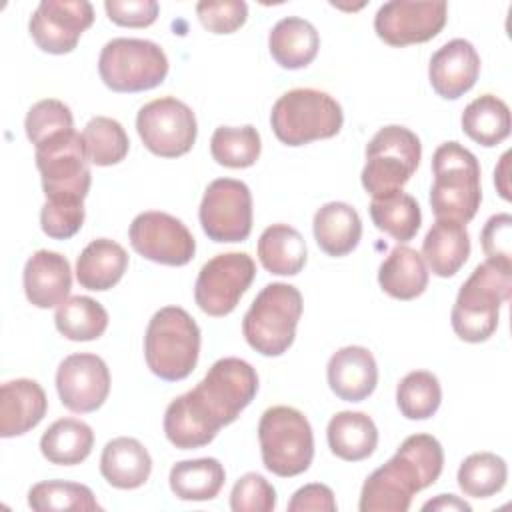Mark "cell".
I'll return each instance as SVG.
<instances>
[{"instance_id": "ab89813d", "label": "cell", "mask_w": 512, "mask_h": 512, "mask_svg": "<svg viewBox=\"0 0 512 512\" xmlns=\"http://www.w3.org/2000/svg\"><path fill=\"white\" fill-rule=\"evenodd\" d=\"M88 160L96 166H112L126 158L130 140L122 124L108 116H94L82 130Z\"/></svg>"}, {"instance_id": "9c48e42d", "label": "cell", "mask_w": 512, "mask_h": 512, "mask_svg": "<svg viewBox=\"0 0 512 512\" xmlns=\"http://www.w3.org/2000/svg\"><path fill=\"white\" fill-rule=\"evenodd\" d=\"M82 134L62 132L36 146V168L46 202L80 206L88 196L92 174Z\"/></svg>"}, {"instance_id": "3957f363", "label": "cell", "mask_w": 512, "mask_h": 512, "mask_svg": "<svg viewBox=\"0 0 512 512\" xmlns=\"http://www.w3.org/2000/svg\"><path fill=\"white\" fill-rule=\"evenodd\" d=\"M512 262L484 260L460 286L452 306V328L464 342H486L498 328L500 306L510 298Z\"/></svg>"}, {"instance_id": "8fae6325", "label": "cell", "mask_w": 512, "mask_h": 512, "mask_svg": "<svg viewBox=\"0 0 512 512\" xmlns=\"http://www.w3.org/2000/svg\"><path fill=\"white\" fill-rule=\"evenodd\" d=\"M98 72L114 92H144L164 82L168 58L152 40L112 38L100 50Z\"/></svg>"}, {"instance_id": "cb8c5ba5", "label": "cell", "mask_w": 512, "mask_h": 512, "mask_svg": "<svg viewBox=\"0 0 512 512\" xmlns=\"http://www.w3.org/2000/svg\"><path fill=\"white\" fill-rule=\"evenodd\" d=\"M470 256V236L466 224L436 218L422 242V258L432 274L440 278L454 276Z\"/></svg>"}, {"instance_id": "4fadbf2b", "label": "cell", "mask_w": 512, "mask_h": 512, "mask_svg": "<svg viewBox=\"0 0 512 512\" xmlns=\"http://www.w3.org/2000/svg\"><path fill=\"white\" fill-rule=\"evenodd\" d=\"M256 276V264L246 252H224L210 258L198 272L194 300L214 318L230 314Z\"/></svg>"}, {"instance_id": "30bf717a", "label": "cell", "mask_w": 512, "mask_h": 512, "mask_svg": "<svg viewBox=\"0 0 512 512\" xmlns=\"http://www.w3.org/2000/svg\"><path fill=\"white\" fill-rule=\"evenodd\" d=\"M422 158L420 138L406 126L390 124L380 128L366 146L362 186L376 198L402 186L412 178Z\"/></svg>"}, {"instance_id": "74e56055", "label": "cell", "mask_w": 512, "mask_h": 512, "mask_svg": "<svg viewBox=\"0 0 512 512\" xmlns=\"http://www.w3.org/2000/svg\"><path fill=\"white\" fill-rule=\"evenodd\" d=\"M28 506L36 512L102 510V506L96 502L88 486L78 482H66V480H46V482L34 484L28 492Z\"/></svg>"}, {"instance_id": "bcb514c9", "label": "cell", "mask_w": 512, "mask_h": 512, "mask_svg": "<svg viewBox=\"0 0 512 512\" xmlns=\"http://www.w3.org/2000/svg\"><path fill=\"white\" fill-rule=\"evenodd\" d=\"M480 242L490 260L512 262V216L506 212L490 216L482 228Z\"/></svg>"}, {"instance_id": "603a6c76", "label": "cell", "mask_w": 512, "mask_h": 512, "mask_svg": "<svg viewBox=\"0 0 512 512\" xmlns=\"http://www.w3.org/2000/svg\"><path fill=\"white\" fill-rule=\"evenodd\" d=\"M152 472L148 450L130 436H118L106 442L100 456L102 478L118 490H134L146 484Z\"/></svg>"}, {"instance_id": "277c9868", "label": "cell", "mask_w": 512, "mask_h": 512, "mask_svg": "<svg viewBox=\"0 0 512 512\" xmlns=\"http://www.w3.org/2000/svg\"><path fill=\"white\" fill-rule=\"evenodd\" d=\"M432 172L430 206L434 216L462 224L470 222L482 202L478 158L462 144L450 140L434 150Z\"/></svg>"}, {"instance_id": "d4e9b609", "label": "cell", "mask_w": 512, "mask_h": 512, "mask_svg": "<svg viewBox=\"0 0 512 512\" xmlns=\"http://www.w3.org/2000/svg\"><path fill=\"white\" fill-rule=\"evenodd\" d=\"M126 268V250L110 238H96L86 244L76 260V280L86 290L106 292L122 280Z\"/></svg>"}, {"instance_id": "60d3db41", "label": "cell", "mask_w": 512, "mask_h": 512, "mask_svg": "<svg viewBox=\"0 0 512 512\" xmlns=\"http://www.w3.org/2000/svg\"><path fill=\"white\" fill-rule=\"evenodd\" d=\"M26 136L34 144V148L48 138H54L62 132L74 130V118L70 108L56 100V98H44L30 106L26 120H24Z\"/></svg>"}, {"instance_id": "e0dca14e", "label": "cell", "mask_w": 512, "mask_h": 512, "mask_svg": "<svg viewBox=\"0 0 512 512\" xmlns=\"http://www.w3.org/2000/svg\"><path fill=\"white\" fill-rule=\"evenodd\" d=\"M92 22L94 8L86 0H42L28 22V30L40 50L68 54Z\"/></svg>"}, {"instance_id": "e575fe53", "label": "cell", "mask_w": 512, "mask_h": 512, "mask_svg": "<svg viewBox=\"0 0 512 512\" xmlns=\"http://www.w3.org/2000/svg\"><path fill=\"white\" fill-rule=\"evenodd\" d=\"M54 324L64 338L72 342H88L106 332L108 312L90 296H72L56 308Z\"/></svg>"}, {"instance_id": "9a60e30c", "label": "cell", "mask_w": 512, "mask_h": 512, "mask_svg": "<svg viewBox=\"0 0 512 512\" xmlns=\"http://www.w3.org/2000/svg\"><path fill=\"white\" fill-rule=\"evenodd\" d=\"M132 248L156 264L184 266L194 258L196 240L186 224L166 212L138 214L128 230Z\"/></svg>"}, {"instance_id": "ba28073f", "label": "cell", "mask_w": 512, "mask_h": 512, "mask_svg": "<svg viewBox=\"0 0 512 512\" xmlns=\"http://www.w3.org/2000/svg\"><path fill=\"white\" fill-rule=\"evenodd\" d=\"M264 468L280 478L306 472L314 458V434L308 418L292 406H272L258 422Z\"/></svg>"}, {"instance_id": "7dc6e473", "label": "cell", "mask_w": 512, "mask_h": 512, "mask_svg": "<svg viewBox=\"0 0 512 512\" xmlns=\"http://www.w3.org/2000/svg\"><path fill=\"white\" fill-rule=\"evenodd\" d=\"M336 508L338 506L334 492L320 482H312L298 488L288 502L290 512H336Z\"/></svg>"}, {"instance_id": "83f0119b", "label": "cell", "mask_w": 512, "mask_h": 512, "mask_svg": "<svg viewBox=\"0 0 512 512\" xmlns=\"http://www.w3.org/2000/svg\"><path fill=\"white\" fill-rule=\"evenodd\" d=\"M326 438L334 456L346 462H360L374 454L378 428L368 414L344 410L330 418Z\"/></svg>"}, {"instance_id": "2e32d148", "label": "cell", "mask_w": 512, "mask_h": 512, "mask_svg": "<svg viewBox=\"0 0 512 512\" xmlns=\"http://www.w3.org/2000/svg\"><path fill=\"white\" fill-rule=\"evenodd\" d=\"M448 18V4L390 0L382 4L374 16V30L380 40L402 48L408 44H422L440 34Z\"/></svg>"}, {"instance_id": "ffe728a7", "label": "cell", "mask_w": 512, "mask_h": 512, "mask_svg": "<svg viewBox=\"0 0 512 512\" xmlns=\"http://www.w3.org/2000/svg\"><path fill=\"white\" fill-rule=\"evenodd\" d=\"M24 294L36 308L60 306L72 288V270L66 256L52 250L34 252L22 272Z\"/></svg>"}, {"instance_id": "b9f144b4", "label": "cell", "mask_w": 512, "mask_h": 512, "mask_svg": "<svg viewBox=\"0 0 512 512\" xmlns=\"http://www.w3.org/2000/svg\"><path fill=\"white\" fill-rule=\"evenodd\" d=\"M230 508L234 512H272L276 508V490L262 474L246 472L230 492Z\"/></svg>"}, {"instance_id": "44dd1931", "label": "cell", "mask_w": 512, "mask_h": 512, "mask_svg": "<svg viewBox=\"0 0 512 512\" xmlns=\"http://www.w3.org/2000/svg\"><path fill=\"white\" fill-rule=\"evenodd\" d=\"M330 390L344 402L366 400L378 384V366L364 346H344L336 350L326 366Z\"/></svg>"}, {"instance_id": "8992f818", "label": "cell", "mask_w": 512, "mask_h": 512, "mask_svg": "<svg viewBox=\"0 0 512 512\" xmlns=\"http://www.w3.org/2000/svg\"><path fill=\"white\" fill-rule=\"evenodd\" d=\"M270 124L282 144L304 146L336 136L344 124V112L328 92L294 88L274 102Z\"/></svg>"}, {"instance_id": "836d02e7", "label": "cell", "mask_w": 512, "mask_h": 512, "mask_svg": "<svg viewBox=\"0 0 512 512\" xmlns=\"http://www.w3.org/2000/svg\"><path fill=\"white\" fill-rule=\"evenodd\" d=\"M368 210L374 226L398 240V244L412 240L422 224V212L416 198L402 190L372 198Z\"/></svg>"}, {"instance_id": "ac0fdd59", "label": "cell", "mask_w": 512, "mask_h": 512, "mask_svg": "<svg viewBox=\"0 0 512 512\" xmlns=\"http://www.w3.org/2000/svg\"><path fill=\"white\" fill-rule=\"evenodd\" d=\"M56 390L62 406L70 412H94L110 394V370L96 354H70L56 370Z\"/></svg>"}, {"instance_id": "4dcf8cb0", "label": "cell", "mask_w": 512, "mask_h": 512, "mask_svg": "<svg viewBox=\"0 0 512 512\" xmlns=\"http://www.w3.org/2000/svg\"><path fill=\"white\" fill-rule=\"evenodd\" d=\"M94 446L92 428L78 418H60L46 428L40 438L42 456L56 466H76L84 462Z\"/></svg>"}, {"instance_id": "d590c367", "label": "cell", "mask_w": 512, "mask_h": 512, "mask_svg": "<svg viewBox=\"0 0 512 512\" xmlns=\"http://www.w3.org/2000/svg\"><path fill=\"white\" fill-rule=\"evenodd\" d=\"M508 478L504 458L494 452H474L466 456L458 468V486L464 496L490 498L498 494Z\"/></svg>"}, {"instance_id": "52a82bcc", "label": "cell", "mask_w": 512, "mask_h": 512, "mask_svg": "<svg viewBox=\"0 0 512 512\" xmlns=\"http://www.w3.org/2000/svg\"><path fill=\"white\" fill-rule=\"evenodd\" d=\"M302 316V294L284 282L266 284L242 320V334L262 356H282L294 342Z\"/></svg>"}, {"instance_id": "c3c4849f", "label": "cell", "mask_w": 512, "mask_h": 512, "mask_svg": "<svg viewBox=\"0 0 512 512\" xmlns=\"http://www.w3.org/2000/svg\"><path fill=\"white\" fill-rule=\"evenodd\" d=\"M422 510H460V512H470V504L460 500L454 494H438L434 500H428Z\"/></svg>"}, {"instance_id": "7bdbcfd3", "label": "cell", "mask_w": 512, "mask_h": 512, "mask_svg": "<svg viewBox=\"0 0 512 512\" xmlns=\"http://www.w3.org/2000/svg\"><path fill=\"white\" fill-rule=\"evenodd\" d=\"M196 14L208 32L232 34L244 26L248 18V4L242 0H204L196 4Z\"/></svg>"}, {"instance_id": "1f68e13d", "label": "cell", "mask_w": 512, "mask_h": 512, "mask_svg": "<svg viewBox=\"0 0 512 512\" xmlns=\"http://www.w3.org/2000/svg\"><path fill=\"white\" fill-rule=\"evenodd\" d=\"M510 128V108L502 98L494 94H482L474 98L462 112L464 134L480 146H498L510 136Z\"/></svg>"}, {"instance_id": "681fc988", "label": "cell", "mask_w": 512, "mask_h": 512, "mask_svg": "<svg viewBox=\"0 0 512 512\" xmlns=\"http://www.w3.org/2000/svg\"><path fill=\"white\" fill-rule=\"evenodd\" d=\"M508 160H510V152H504L500 158L498 168L494 170V182L498 186V192L504 200H510V192H508V184H506V174H508Z\"/></svg>"}, {"instance_id": "7402d4cb", "label": "cell", "mask_w": 512, "mask_h": 512, "mask_svg": "<svg viewBox=\"0 0 512 512\" xmlns=\"http://www.w3.org/2000/svg\"><path fill=\"white\" fill-rule=\"evenodd\" d=\"M48 410L42 386L30 378L8 380L0 388V436H22L36 428Z\"/></svg>"}, {"instance_id": "f546056e", "label": "cell", "mask_w": 512, "mask_h": 512, "mask_svg": "<svg viewBox=\"0 0 512 512\" xmlns=\"http://www.w3.org/2000/svg\"><path fill=\"white\" fill-rule=\"evenodd\" d=\"M258 260L276 276H296L306 264V242L288 224H272L258 238Z\"/></svg>"}, {"instance_id": "5bb4252c", "label": "cell", "mask_w": 512, "mask_h": 512, "mask_svg": "<svg viewBox=\"0 0 512 512\" xmlns=\"http://www.w3.org/2000/svg\"><path fill=\"white\" fill-rule=\"evenodd\" d=\"M198 218L214 242H242L252 232L250 188L234 178L212 180L202 196Z\"/></svg>"}, {"instance_id": "7a4b0ae2", "label": "cell", "mask_w": 512, "mask_h": 512, "mask_svg": "<svg viewBox=\"0 0 512 512\" xmlns=\"http://www.w3.org/2000/svg\"><path fill=\"white\" fill-rule=\"evenodd\" d=\"M444 468V450L430 434L408 436L396 454L376 468L360 492V512H406L412 496L432 486Z\"/></svg>"}, {"instance_id": "8d00e7d4", "label": "cell", "mask_w": 512, "mask_h": 512, "mask_svg": "<svg viewBox=\"0 0 512 512\" xmlns=\"http://www.w3.org/2000/svg\"><path fill=\"white\" fill-rule=\"evenodd\" d=\"M442 402L438 378L428 370L408 372L396 386V404L408 420H428L436 414Z\"/></svg>"}, {"instance_id": "6da1fadb", "label": "cell", "mask_w": 512, "mask_h": 512, "mask_svg": "<svg viewBox=\"0 0 512 512\" xmlns=\"http://www.w3.org/2000/svg\"><path fill=\"white\" fill-rule=\"evenodd\" d=\"M258 392V374L242 358L216 360L206 376L164 412V434L180 450L210 444L222 426L232 424Z\"/></svg>"}, {"instance_id": "5b68a950", "label": "cell", "mask_w": 512, "mask_h": 512, "mask_svg": "<svg viewBox=\"0 0 512 512\" xmlns=\"http://www.w3.org/2000/svg\"><path fill=\"white\" fill-rule=\"evenodd\" d=\"M200 356V328L180 306L160 308L144 334V358L154 376L178 382L192 374Z\"/></svg>"}, {"instance_id": "484cf974", "label": "cell", "mask_w": 512, "mask_h": 512, "mask_svg": "<svg viewBox=\"0 0 512 512\" xmlns=\"http://www.w3.org/2000/svg\"><path fill=\"white\" fill-rule=\"evenodd\" d=\"M318 48V30L298 16L278 20L268 34V50L276 64L286 70L306 68L316 58Z\"/></svg>"}, {"instance_id": "ee69618b", "label": "cell", "mask_w": 512, "mask_h": 512, "mask_svg": "<svg viewBox=\"0 0 512 512\" xmlns=\"http://www.w3.org/2000/svg\"><path fill=\"white\" fill-rule=\"evenodd\" d=\"M84 224V204L62 206L44 202L40 210V228L48 238L66 240L72 238Z\"/></svg>"}, {"instance_id": "4316f807", "label": "cell", "mask_w": 512, "mask_h": 512, "mask_svg": "<svg viewBox=\"0 0 512 512\" xmlns=\"http://www.w3.org/2000/svg\"><path fill=\"white\" fill-rule=\"evenodd\" d=\"M314 240L322 252L340 258L350 254L362 236V220L346 202H328L314 214Z\"/></svg>"}, {"instance_id": "f1b7e54d", "label": "cell", "mask_w": 512, "mask_h": 512, "mask_svg": "<svg viewBox=\"0 0 512 512\" xmlns=\"http://www.w3.org/2000/svg\"><path fill=\"white\" fill-rule=\"evenodd\" d=\"M380 288L396 300H414L428 286V268L414 248L398 244L390 250L378 270Z\"/></svg>"}, {"instance_id": "d6a6232c", "label": "cell", "mask_w": 512, "mask_h": 512, "mask_svg": "<svg viewBox=\"0 0 512 512\" xmlns=\"http://www.w3.org/2000/svg\"><path fill=\"white\" fill-rule=\"evenodd\" d=\"M226 480L224 466L216 458L182 460L170 468V490L178 500H212Z\"/></svg>"}, {"instance_id": "f6af8a7d", "label": "cell", "mask_w": 512, "mask_h": 512, "mask_svg": "<svg viewBox=\"0 0 512 512\" xmlns=\"http://www.w3.org/2000/svg\"><path fill=\"white\" fill-rule=\"evenodd\" d=\"M104 10L118 26L146 28L156 22L160 6L156 0H106Z\"/></svg>"}, {"instance_id": "d6986e66", "label": "cell", "mask_w": 512, "mask_h": 512, "mask_svg": "<svg viewBox=\"0 0 512 512\" xmlns=\"http://www.w3.org/2000/svg\"><path fill=\"white\" fill-rule=\"evenodd\" d=\"M480 56L476 48L464 40L454 38L440 46L428 64V78L434 92L446 100H458L478 80Z\"/></svg>"}, {"instance_id": "f35d334b", "label": "cell", "mask_w": 512, "mask_h": 512, "mask_svg": "<svg viewBox=\"0 0 512 512\" xmlns=\"http://www.w3.org/2000/svg\"><path fill=\"white\" fill-rule=\"evenodd\" d=\"M262 150L260 134L254 126H218L210 138L212 158L226 168H248L256 164Z\"/></svg>"}, {"instance_id": "7c38bea8", "label": "cell", "mask_w": 512, "mask_h": 512, "mask_svg": "<svg viewBox=\"0 0 512 512\" xmlns=\"http://www.w3.org/2000/svg\"><path fill=\"white\" fill-rule=\"evenodd\" d=\"M136 130L152 154L178 158L192 150L198 124L188 104L174 96H162L150 100L138 110Z\"/></svg>"}]
</instances>
